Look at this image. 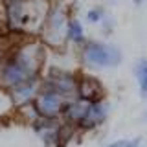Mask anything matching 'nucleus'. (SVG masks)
Segmentation results:
<instances>
[{"mask_svg":"<svg viewBox=\"0 0 147 147\" xmlns=\"http://www.w3.org/2000/svg\"><path fill=\"white\" fill-rule=\"evenodd\" d=\"M125 142L127 140H114V142H109L105 147H123V145H125Z\"/></svg>","mask_w":147,"mask_h":147,"instance_id":"obj_16","label":"nucleus"},{"mask_svg":"<svg viewBox=\"0 0 147 147\" xmlns=\"http://www.w3.org/2000/svg\"><path fill=\"white\" fill-rule=\"evenodd\" d=\"M48 48L37 37L13 39L4 61L0 63V86L11 90L30 81H39L46 70Z\"/></svg>","mask_w":147,"mask_h":147,"instance_id":"obj_1","label":"nucleus"},{"mask_svg":"<svg viewBox=\"0 0 147 147\" xmlns=\"http://www.w3.org/2000/svg\"><path fill=\"white\" fill-rule=\"evenodd\" d=\"M134 77H136V85H138V90H140V96L147 99V59L145 57L136 61Z\"/></svg>","mask_w":147,"mask_h":147,"instance_id":"obj_9","label":"nucleus"},{"mask_svg":"<svg viewBox=\"0 0 147 147\" xmlns=\"http://www.w3.org/2000/svg\"><path fill=\"white\" fill-rule=\"evenodd\" d=\"M66 98H63L59 92H55L48 86H42L39 83V90H37L35 99L31 101L33 109L37 110L40 118H55V119H61V110Z\"/></svg>","mask_w":147,"mask_h":147,"instance_id":"obj_5","label":"nucleus"},{"mask_svg":"<svg viewBox=\"0 0 147 147\" xmlns=\"http://www.w3.org/2000/svg\"><path fill=\"white\" fill-rule=\"evenodd\" d=\"M2 129H4V121H0V131H2Z\"/></svg>","mask_w":147,"mask_h":147,"instance_id":"obj_18","label":"nucleus"},{"mask_svg":"<svg viewBox=\"0 0 147 147\" xmlns=\"http://www.w3.org/2000/svg\"><path fill=\"white\" fill-rule=\"evenodd\" d=\"M72 17L70 4L66 0H52L46 13L44 24L40 28L39 40L50 50H63L66 48V24Z\"/></svg>","mask_w":147,"mask_h":147,"instance_id":"obj_3","label":"nucleus"},{"mask_svg":"<svg viewBox=\"0 0 147 147\" xmlns=\"http://www.w3.org/2000/svg\"><path fill=\"white\" fill-rule=\"evenodd\" d=\"M11 42H13V37H9V35H6V37L0 39V63L4 61V57H6V53H7Z\"/></svg>","mask_w":147,"mask_h":147,"instance_id":"obj_12","label":"nucleus"},{"mask_svg":"<svg viewBox=\"0 0 147 147\" xmlns=\"http://www.w3.org/2000/svg\"><path fill=\"white\" fill-rule=\"evenodd\" d=\"M101 24H103V35H110V33H112V30H114V22L110 20L109 17H105Z\"/></svg>","mask_w":147,"mask_h":147,"instance_id":"obj_13","label":"nucleus"},{"mask_svg":"<svg viewBox=\"0 0 147 147\" xmlns=\"http://www.w3.org/2000/svg\"><path fill=\"white\" fill-rule=\"evenodd\" d=\"M142 147H145V145H142Z\"/></svg>","mask_w":147,"mask_h":147,"instance_id":"obj_19","label":"nucleus"},{"mask_svg":"<svg viewBox=\"0 0 147 147\" xmlns=\"http://www.w3.org/2000/svg\"><path fill=\"white\" fill-rule=\"evenodd\" d=\"M81 63L88 70H109L118 68L123 61V53L116 44L88 39L81 46Z\"/></svg>","mask_w":147,"mask_h":147,"instance_id":"obj_4","label":"nucleus"},{"mask_svg":"<svg viewBox=\"0 0 147 147\" xmlns=\"http://www.w3.org/2000/svg\"><path fill=\"white\" fill-rule=\"evenodd\" d=\"M110 112V107L107 103V99H101V101H94V103H86L85 112H83L81 119L77 121V131L79 132H90L96 131L107 121Z\"/></svg>","mask_w":147,"mask_h":147,"instance_id":"obj_6","label":"nucleus"},{"mask_svg":"<svg viewBox=\"0 0 147 147\" xmlns=\"http://www.w3.org/2000/svg\"><path fill=\"white\" fill-rule=\"evenodd\" d=\"M7 31H6V26H4V17H2V4H0V39L6 37Z\"/></svg>","mask_w":147,"mask_h":147,"instance_id":"obj_14","label":"nucleus"},{"mask_svg":"<svg viewBox=\"0 0 147 147\" xmlns=\"http://www.w3.org/2000/svg\"><path fill=\"white\" fill-rule=\"evenodd\" d=\"M145 119H147V116H145Z\"/></svg>","mask_w":147,"mask_h":147,"instance_id":"obj_20","label":"nucleus"},{"mask_svg":"<svg viewBox=\"0 0 147 147\" xmlns=\"http://www.w3.org/2000/svg\"><path fill=\"white\" fill-rule=\"evenodd\" d=\"M13 114H15V107L11 103V98H9L7 90L0 86V121H6Z\"/></svg>","mask_w":147,"mask_h":147,"instance_id":"obj_10","label":"nucleus"},{"mask_svg":"<svg viewBox=\"0 0 147 147\" xmlns=\"http://www.w3.org/2000/svg\"><path fill=\"white\" fill-rule=\"evenodd\" d=\"M123 147H142V140H140V138H132V140H127Z\"/></svg>","mask_w":147,"mask_h":147,"instance_id":"obj_15","label":"nucleus"},{"mask_svg":"<svg viewBox=\"0 0 147 147\" xmlns=\"http://www.w3.org/2000/svg\"><path fill=\"white\" fill-rule=\"evenodd\" d=\"M66 40L74 46H77V48H81V46L88 40L86 39V33H85L83 22L74 15L68 18V24H66Z\"/></svg>","mask_w":147,"mask_h":147,"instance_id":"obj_8","label":"nucleus"},{"mask_svg":"<svg viewBox=\"0 0 147 147\" xmlns=\"http://www.w3.org/2000/svg\"><path fill=\"white\" fill-rule=\"evenodd\" d=\"M76 99H81L85 103L105 99V86L96 76L90 74H77V88H76Z\"/></svg>","mask_w":147,"mask_h":147,"instance_id":"obj_7","label":"nucleus"},{"mask_svg":"<svg viewBox=\"0 0 147 147\" xmlns=\"http://www.w3.org/2000/svg\"><path fill=\"white\" fill-rule=\"evenodd\" d=\"M132 2H134V4H136V6H140V4H144V2H145V0H132Z\"/></svg>","mask_w":147,"mask_h":147,"instance_id":"obj_17","label":"nucleus"},{"mask_svg":"<svg viewBox=\"0 0 147 147\" xmlns=\"http://www.w3.org/2000/svg\"><path fill=\"white\" fill-rule=\"evenodd\" d=\"M50 0H9L2 4L4 26L13 39H39Z\"/></svg>","mask_w":147,"mask_h":147,"instance_id":"obj_2","label":"nucleus"},{"mask_svg":"<svg viewBox=\"0 0 147 147\" xmlns=\"http://www.w3.org/2000/svg\"><path fill=\"white\" fill-rule=\"evenodd\" d=\"M105 17L107 15H105V7L103 6H92L88 11L85 13V20L88 22V24H101Z\"/></svg>","mask_w":147,"mask_h":147,"instance_id":"obj_11","label":"nucleus"}]
</instances>
